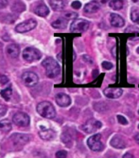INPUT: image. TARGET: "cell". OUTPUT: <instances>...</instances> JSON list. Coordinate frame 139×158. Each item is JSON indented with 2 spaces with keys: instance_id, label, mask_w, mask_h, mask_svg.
Here are the masks:
<instances>
[{
  "instance_id": "cell-1",
  "label": "cell",
  "mask_w": 139,
  "mask_h": 158,
  "mask_svg": "<svg viewBox=\"0 0 139 158\" xmlns=\"http://www.w3.org/2000/svg\"><path fill=\"white\" fill-rule=\"evenodd\" d=\"M42 65L46 70V75L50 78H54L60 74L61 68L58 63L52 58H47L44 59Z\"/></svg>"
},
{
  "instance_id": "cell-2",
  "label": "cell",
  "mask_w": 139,
  "mask_h": 158,
  "mask_svg": "<svg viewBox=\"0 0 139 158\" xmlns=\"http://www.w3.org/2000/svg\"><path fill=\"white\" fill-rule=\"evenodd\" d=\"M37 112L44 118H53L56 116V110L52 104L48 101H43L38 104Z\"/></svg>"
},
{
  "instance_id": "cell-3",
  "label": "cell",
  "mask_w": 139,
  "mask_h": 158,
  "mask_svg": "<svg viewBox=\"0 0 139 158\" xmlns=\"http://www.w3.org/2000/svg\"><path fill=\"white\" fill-rule=\"evenodd\" d=\"M22 56L25 61L32 63V62L38 61L39 59H40L42 54L39 49L33 48V47H27L24 49Z\"/></svg>"
},
{
  "instance_id": "cell-4",
  "label": "cell",
  "mask_w": 139,
  "mask_h": 158,
  "mask_svg": "<svg viewBox=\"0 0 139 158\" xmlns=\"http://www.w3.org/2000/svg\"><path fill=\"white\" fill-rule=\"evenodd\" d=\"M89 27V22L84 19L75 20L71 26V31L73 33H83L85 32Z\"/></svg>"
},
{
  "instance_id": "cell-5",
  "label": "cell",
  "mask_w": 139,
  "mask_h": 158,
  "mask_svg": "<svg viewBox=\"0 0 139 158\" xmlns=\"http://www.w3.org/2000/svg\"><path fill=\"white\" fill-rule=\"evenodd\" d=\"M101 136L100 133H97V134H94L92 137L88 139V148H90L92 151H94V152H101V151L103 150L104 148V146H103V143H102V140H101Z\"/></svg>"
},
{
  "instance_id": "cell-6",
  "label": "cell",
  "mask_w": 139,
  "mask_h": 158,
  "mask_svg": "<svg viewBox=\"0 0 139 158\" xmlns=\"http://www.w3.org/2000/svg\"><path fill=\"white\" fill-rule=\"evenodd\" d=\"M13 123L20 127H27L29 124L30 119L29 115L24 112H18L16 113L12 117Z\"/></svg>"
},
{
  "instance_id": "cell-7",
  "label": "cell",
  "mask_w": 139,
  "mask_h": 158,
  "mask_svg": "<svg viewBox=\"0 0 139 158\" xmlns=\"http://www.w3.org/2000/svg\"><path fill=\"white\" fill-rule=\"evenodd\" d=\"M37 26V22L34 19H29L20 23L16 27L15 31L18 33H25L34 29Z\"/></svg>"
},
{
  "instance_id": "cell-8",
  "label": "cell",
  "mask_w": 139,
  "mask_h": 158,
  "mask_svg": "<svg viewBox=\"0 0 139 158\" xmlns=\"http://www.w3.org/2000/svg\"><path fill=\"white\" fill-rule=\"evenodd\" d=\"M21 79L27 86H34L39 82V77L33 72H25L22 74Z\"/></svg>"
},
{
  "instance_id": "cell-9",
  "label": "cell",
  "mask_w": 139,
  "mask_h": 158,
  "mask_svg": "<svg viewBox=\"0 0 139 158\" xmlns=\"http://www.w3.org/2000/svg\"><path fill=\"white\" fill-rule=\"evenodd\" d=\"M102 124L100 121L97 120L95 118H91L84 123V125L83 126V129L87 133H91L98 130L99 128H102Z\"/></svg>"
},
{
  "instance_id": "cell-10",
  "label": "cell",
  "mask_w": 139,
  "mask_h": 158,
  "mask_svg": "<svg viewBox=\"0 0 139 158\" xmlns=\"http://www.w3.org/2000/svg\"><path fill=\"white\" fill-rule=\"evenodd\" d=\"M123 94V90L119 87H107L104 90V95L110 99L119 98Z\"/></svg>"
},
{
  "instance_id": "cell-11",
  "label": "cell",
  "mask_w": 139,
  "mask_h": 158,
  "mask_svg": "<svg viewBox=\"0 0 139 158\" xmlns=\"http://www.w3.org/2000/svg\"><path fill=\"white\" fill-rule=\"evenodd\" d=\"M55 99L56 104L61 107H67L71 104V97L65 93H58Z\"/></svg>"
},
{
  "instance_id": "cell-12",
  "label": "cell",
  "mask_w": 139,
  "mask_h": 158,
  "mask_svg": "<svg viewBox=\"0 0 139 158\" xmlns=\"http://www.w3.org/2000/svg\"><path fill=\"white\" fill-rule=\"evenodd\" d=\"M110 22L114 27H122L125 26V20L121 16L116 13H111L110 15Z\"/></svg>"
},
{
  "instance_id": "cell-13",
  "label": "cell",
  "mask_w": 139,
  "mask_h": 158,
  "mask_svg": "<svg viewBox=\"0 0 139 158\" xmlns=\"http://www.w3.org/2000/svg\"><path fill=\"white\" fill-rule=\"evenodd\" d=\"M12 139L14 142L15 144L24 145L29 142V136L26 135V134H21V133H14L12 136Z\"/></svg>"
},
{
  "instance_id": "cell-14",
  "label": "cell",
  "mask_w": 139,
  "mask_h": 158,
  "mask_svg": "<svg viewBox=\"0 0 139 158\" xmlns=\"http://www.w3.org/2000/svg\"><path fill=\"white\" fill-rule=\"evenodd\" d=\"M40 138L43 139V140L45 141H49L53 139L56 136V133L55 131L51 129V128H48V129H44V130H41L39 133Z\"/></svg>"
},
{
  "instance_id": "cell-15",
  "label": "cell",
  "mask_w": 139,
  "mask_h": 158,
  "mask_svg": "<svg viewBox=\"0 0 139 158\" xmlns=\"http://www.w3.org/2000/svg\"><path fill=\"white\" fill-rule=\"evenodd\" d=\"M34 13L39 17H47L49 13V9L48 7H47L46 5L44 3H40V4L37 5L35 8L34 10Z\"/></svg>"
},
{
  "instance_id": "cell-16",
  "label": "cell",
  "mask_w": 139,
  "mask_h": 158,
  "mask_svg": "<svg viewBox=\"0 0 139 158\" xmlns=\"http://www.w3.org/2000/svg\"><path fill=\"white\" fill-rule=\"evenodd\" d=\"M100 9V3L96 1H93L87 3L84 7V12L87 13H94Z\"/></svg>"
},
{
  "instance_id": "cell-17",
  "label": "cell",
  "mask_w": 139,
  "mask_h": 158,
  "mask_svg": "<svg viewBox=\"0 0 139 158\" xmlns=\"http://www.w3.org/2000/svg\"><path fill=\"white\" fill-rule=\"evenodd\" d=\"M7 54L9 55L11 58H17L20 54V48L17 44H11L7 47L6 49Z\"/></svg>"
},
{
  "instance_id": "cell-18",
  "label": "cell",
  "mask_w": 139,
  "mask_h": 158,
  "mask_svg": "<svg viewBox=\"0 0 139 158\" xmlns=\"http://www.w3.org/2000/svg\"><path fill=\"white\" fill-rule=\"evenodd\" d=\"M110 144L112 147L117 148V149H123L126 147V143H125V141L123 140V138L118 137V136H115L111 139Z\"/></svg>"
},
{
  "instance_id": "cell-19",
  "label": "cell",
  "mask_w": 139,
  "mask_h": 158,
  "mask_svg": "<svg viewBox=\"0 0 139 158\" xmlns=\"http://www.w3.org/2000/svg\"><path fill=\"white\" fill-rule=\"evenodd\" d=\"M66 0H51L50 5L55 11H61L66 7Z\"/></svg>"
},
{
  "instance_id": "cell-20",
  "label": "cell",
  "mask_w": 139,
  "mask_h": 158,
  "mask_svg": "<svg viewBox=\"0 0 139 158\" xmlns=\"http://www.w3.org/2000/svg\"><path fill=\"white\" fill-rule=\"evenodd\" d=\"M68 23V20L65 18V17H60L57 20H56L55 22L52 23V26L55 28V29H65L67 26Z\"/></svg>"
},
{
  "instance_id": "cell-21",
  "label": "cell",
  "mask_w": 139,
  "mask_h": 158,
  "mask_svg": "<svg viewBox=\"0 0 139 158\" xmlns=\"http://www.w3.org/2000/svg\"><path fill=\"white\" fill-rule=\"evenodd\" d=\"M0 129L3 132H9L12 129V123L8 119H2L0 121Z\"/></svg>"
},
{
  "instance_id": "cell-22",
  "label": "cell",
  "mask_w": 139,
  "mask_h": 158,
  "mask_svg": "<svg viewBox=\"0 0 139 158\" xmlns=\"http://www.w3.org/2000/svg\"><path fill=\"white\" fill-rule=\"evenodd\" d=\"M110 7L114 10H120L124 7V1L123 0H111L110 2Z\"/></svg>"
},
{
  "instance_id": "cell-23",
  "label": "cell",
  "mask_w": 139,
  "mask_h": 158,
  "mask_svg": "<svg viewBox=\"0 0 139 158\" xmlns=\"http://www.w3.org/2000/svg\"><path fill=\"white\" fill-rule=\"evenodd\" d=\"M12 87L9 86V87H7L6 89H4V90H2L0 94H1V96L2 98L5 99V101H8L11 96H12Z\"/></svg>"
},
{
  "instance_id": "cell-24",
  "label": "cell",
  "mask_w": 139,
  "mask_h": 158,
  "mask_svg": "<svg viewBox=\"0 0 139 158\" xmlns=\"http://www.w3.org/2000/svg\"><path fill=\"white\" fill-rule=\"evenodd\" d=\"M131 20L133 22L139 25V8L135 7L131 11Z\"/></svg>"
},
{
  "instance_id": "cell-25",
  "label": "cell",
  "mask_w": 139,
  "mask_h": 158,
  "mask_svg": "<svg viewBox=\"0 0 139 158\" xmlns=\"http://www.w3.org/2000/svg\"><path fill=\"white\" fill-rule=\"evenodd\" d=\"M77 17H78V14H77L76 12H67L64 14L63 17H65V18H66L67 20H69V19H75Z\"/></svg>"
},
{
  "instance_id": "cell-26",
  "label": "cell",
  "mask_w": 139,
  "mask_h": 158,
  "mask_svg": "<svg viewBox=\"0 0 139 158\" xmlns=\"http://www.w3.org/2000/svg\"><path fill=\"white\" fill-rule=\"evenodd\" d=\"M67 156V152L65 150H61L56 152V158H66Z\"/></svg>"
},
{
  "instance_id": "cell-27",
  "label": "cell",
  "mask_w": 139,
  "mask_h": 158,
  "mask_svg": "<svg viewBox=\"0 0 139 158\" xmlns=\"http://www.w3.org/2000/svg\"><path fill=\"white\" fill-rule=\"evenodd\" d=\"M117 119L118 122L120 123H121V124H123V125H126V124L129 123V122H128V120L126 119V118L124 117L123 115H117Z\"/></svg>"
},
{
  "instance_id": "cell-28",
  "label": "cell",
  "mask_w": 139,
  "mask_h": 158,
  "mask_svg": "<svg viewBox=\"0 0 139 158\" xmlns=\"http://www.w3.org/2000/svg\"><path fill=\"white\" fill-rule=\"evenodd\" d=\"M102 65L103 69H106V70H110V69H111L113 68V64L111 63H110V62L107 61L103 62Z\"/></svg>"
},
{
  "instance_id": "cell-29",
  "label": "cell",
  "mask_w": 139,
  "mask_h": 158,
  "mask_svg": "<svg viewBox=\"0 0 139 158\" xmlns=\"http://www.w3.org/2000/svg\"><path fill=\"white\" fill-rule=\"evenodd\" d=\"M81 6H82V4H81V2H79V1H74V2L71 3V7H73L74 9H79L81 7Z\"/></svg>"
},
{
  "instance_id": "cell-30",
  "label": "cell",
  "mask_w": 139,
  "mask_h": 158,
  "mask_svg": "<svg viewBox=\"0 0 139 158\" xmlns=\"http://www.w3.org/2000/svg\"><path fill=\"white\" fill-rule=\"evenodd\" d=\"M6 112H7V107L2 105V104H0V117L4 115Z\"/></svg>"
},
{
  "instance_id": "cell-31",
  "label": "cell",
  "mask_w": 139,
  "mask_h": 158,
  "mask_svg": "<svg viewBox=\"0 0 139 158\" xmlns=\"http://www.w3.org/2000/svg\"><path fill=\"white\" fill-rule=\"evenodd\" d=\"M8 82V78L6 76H1L0 77V83L1 84H6Z\"/></svg>"
},
{
  "instance_id": "cell-32",
  "label": "cell",
  "mask_w": 139,
  "mask_h": 158,
  "mask_svg": "<svg viewBox=\"0 0 139 158\" xmlns=\"http://www.w3.org/2000/svg\"><path fill=\"white\" fill-rule=\"evenodd\" d=\"M7 5V0H0V8H3Z\"/></svg>"
},
{
  "instance_id": "cell-33",
  "label": "cell",
  "mask_w": 139,
  "mask_h": 158,
  "mask_svg": "<svg viewBox=\"0 0 139 158\" xmlns=\"http://www.w3.org/2000/svg\"><path fill=\"white\" fill-rule=\"evenodd\" d=\"M95 1L98 2V3H100V4H105L108 2V0H95Z\"/></svg>"
},
{
  "instance_id": "cell-34",
  "label": "cell",
  "mask_w": 139,
  "mask_h": 158,
  "mask_svg": "<svg viewBox=\"0 0 139 158\" xmlns=\"http://www.w3.org/2000/svg\"><path fill=\"white\" fill-rule=\"evenodd\" d=\"M124 158H133V156L131 154H129V153H127V154H125L124 156Z\"/></svg>"
},
{
  "instance_id": "cell-35",
  "label": "cell",
  "mask_w": 139,
  "mask_h": 158,
  "mask_svg": "<svg viewBox=\"0 0 139 158\" xmlns=\"http://www.w3.org/2000/svg\"><path fill=\"white\" fill-rule=\"evenodd\" d=\"M135 141L137 142V143H138L139 144V133H137V135L135 136Z\"/></svg>"
},
{
  "instance_id": "cell-36",
  "label": "cell",
  "mask_w": 139,
  "mask_h": 158,
  "mask_svg": "<svg viewBox=\"0 0 139 158\" xmlns=\"http://www.w3.org/2000/svg\"><path fill=\"white\" fill-rule=\"evenodd\" d=\"M133 2H136V3H139V0H132Z\"/></svg>"
},
{
  "instance_id": "cell-37",
  "label": "cell",
  "mask_w": 139,
  "mask_h": 158,
  "mask_svg": "<svg viewBox=\"0 0 139 158\" xmlns=\"http://www.w3.org/2000/svg\"><path fill=\"white\" fill-rule=\"evenodd\" d=\"M138 128H139V124H138Z\"/></svg>"
},
{
  "instance_id": "cell-38",
  "label": "cell",
  "mask_w": 139,
  "mask_h": 158,
  "mask_svg": "<svg viewBox=\"0 0 139 158\" xmlns=\"http://www.w3.org/2000/svg\"><path fill=\"white\" fill-rule=\"evenodd\" d=\"M138 114H139V110H138Z\"/></svg>"
}]
</instances>
